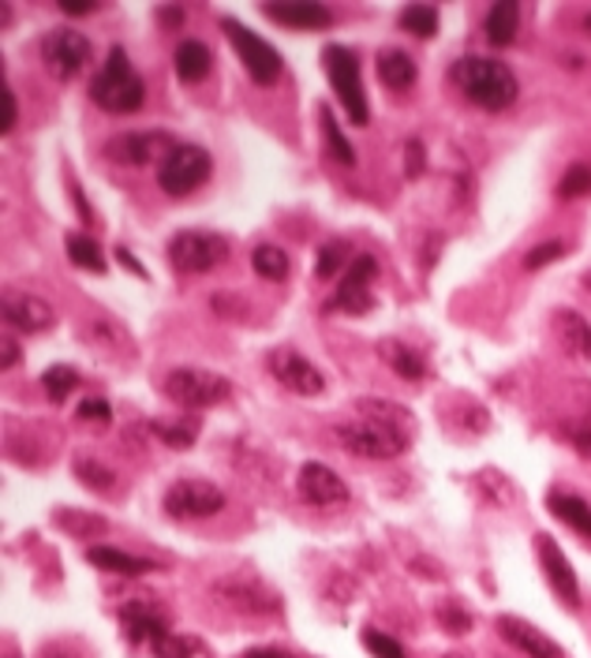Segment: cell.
Masks as SVG:
<instances>
[{
  "label": "cell",
  "mask_w": 591,
  "mask_h": 658,
  "mask_svg": "<svg viewBox=\"0 0 591 658\" xmlns=\"http://www.w3.org/2000/svg\"><path fill=\"white\" fill-rule=\"evenodd\" d=\"M401 31H409L415 38H431V34H439V12H434L431 4H409L401 12Z\"/></svg>",
  "instance_id": "cell-34"
},
{
  "label": "cell",
  "mask_w": 591,
  "mask_h": 658,
  "mask_svg": "<svg viewBox=\"0 0 591 658\" xmlns=\"http://www.w3.org/2000/svg\"><path fill=\"white\" fill-rule=\"evenodd\" d=\"M378 355H382L393 374H401V379H409V382H420L423 374H428V367H423L420 355H415L412 348H404L401 341H393V337L378 341Z\"/></svg>",
  "instance_id": "cell-25"
},
{
  "label": "cell",
  "mask_w": 591,
  "mask_h": 658,
  "mask_svg": "<svg viewBox=\"0 0 591 658\" xmlns=\"http://www.w3.org/2000/svg\"><path fill=\"white\" fill-rule=\"evenodd\" d=\"M15 363H19V348L12 344V337H4V360H0V367H4V371H12Z\"/></svg>",
  "instance_id": "cell-52"
},
{
  "label": "cell",
  "mask_w": 591,
  "mask_h": 658,
  "mask_svg": "<svg viewBox=\"0 0 591 658\" xmlns=\"http://www.w3.org/2000/svg\"><path fill=\"white\" fill-rule=\"evenodd\" d=\"M584 31H588V34H591V12H588V15H584Z\"/></svg>",
  "instance_id": "cell-55"
},
{
  "label": "cell",
  "mask_w": 591,
  "mask_h": 658,
  "mask_svg": "<svg viewBox=\"0 0 591 658\" xmlns=\"http://www.w3.org/2000/svg\"><path fill=\"white\" fill-rule=\"evenodd\" d=\"M555 326H558V337H561V344L569 348L573 355H584V360H591V326L580 318L577 311H555Z\"/></svg>",
  "instance_id": "cell-27"
},
{
  "label": "cell",
  "mask_w": 591,
  "mask_h": 658,
  "mask_svg": "<svg viewBox=\"0 0 591 658\" xmlns=\"http://www.w3.org/2000/svg\"><path fill=\"white\" fill-rule=\"evenodd\" d=\"M263 15L274 19V23L299 26V31H318V26L334 23V12H329L326 4H315V0H293V4H263Z\"/></svg>",
  "instance_id": "cell-19"
},
{
  "label": "cell",
  "mask_w": 591,
  "mask_h": 658,
  "mask_svg": "<svg viewBox=\"0 0 591 658\" xmlns=\"http://www.w3.org/2000/svg\"><path fill=\"white\" fill-rule=\"evenodd\" d=\"M547 506L561 520V524H569V528L577 531V535L591 539V506H588L584 498H577V494H566V490H550L547 494Z\"/></svg>",
  "instance_id": "cell-22"
},
{
  "label": "cell",
  "mask_w": 591,
  "mask_h": 658,
  "mask_svg": "<svg viewBox=\"0 0 591 658\" xmlns=\"http://www.w3.org/2000/svg\"><path fill=\"white\" fill-rule=\"evenodd\" d=\"M404 153H409V177H420V169H423V142H409L404 147Z\"/></svg>",
  "instance_id": "cell-49"
},
{
  "label": "cell",
  "mask_w": 591,
  "mask_h": 658,
  "mask_svg": "<svg viewBox=\"0 0 591 658\" xmlns=\"http://www.w3.org/2000/svg\"><path fill=\"white\" fill-rule=\"evenodd\" d=\"M337 269H345V244H341V240H329V244L318 247L315 274H318V280H329Z\"/></svg>",
  "instance_id": "cell-39"
},
{
  "label": "cell",
  "mask_w": 591,
  "mask_h": 658,
  "mask_svg": "<svg viewBox=\"0 0 591 658\" xmlns=\"http://www.w3.org/2000/svg\"><path fill=\"white\" fill-rule=\"evenodd\" d=\"M483 494L494 501V506H509L513 498H517V490H513V482L506 476H498V471H483V476L476 479Z\"/></svg>",
  "instance_id": "cell-40"
},
{
  "label": "cell",
  "mask_w": 591,
  "mask_h": 658,
  "mask_svg": "<svg viewBox=\"0 0 591 658\" xmlns=\"http://www.w3.org/2000/svg\"><path fill=\"white\" fill-rule=\"evenodd\" d=\"M240 658H293V655H285V651H274V647H255V651H244Z\"/></svg>",
  "instance_id": "cell-53"
},
{
  "label": "cell",
  "mask_w": 591,
  "mask_h": 658,
  "mask_svg": "<svg viewBox=\"0 0 591 658\" xmlns=\"http://www.w3.org/2000/svg\"><path fill=\"white\" fill-rule=\"evenodd\" d=\"M75 385H80V374H75V367L56 363V367H50V371L42 374V390H45V396H50L53 404H64L67 396H72Z\"/></svg>",
  "instance_id": "cell-33"
},
{
  "label": "cell",
  "mask_w": 591,
  "mask_h": 658,
  "mask_svg": "<svg viewBox=\"0 0 591 658\" xmlns=\"http://www.w3.org/2000/svg\"><path fill=\"white\" fill-rule=\"evenodd\" d=\"M15 120H19V105H15V94L12 91H8V86H4V120H0V131H12L15 128Z\"/></svg>",
  "instance_id": "cell-47"
},
{
  "label": "cell",
  "mask_w": 591,
  "mask_h": 658,
  "mask_svg": "<svg viewBox=\"0 0 591 658\" xmlns=\"http://www.w3.org/2000/svg\"><path fill=\"white\" fill-rule=\"evenodd\" d=\"M56 8H61L64 15H94V12H98V4H94V0H61Z\"/></svg>",
  "instance_id": "cell-48"
},
{
  "label": "cell",
  "mask_w": 591,
  "mask_h": 658,
  "mask_svg": "<svg viewBox=\"0 0 591 658\" xmlns=\"http://www.w3.org/2000/svg\"><path fill=\"white\" fill-rule=\"evenodd\" d=\"M91 102L102 105L105 113H135L147 102V86H143L139 72L131 67L124 45H113L105 64L98 67V75L91 79Z\"/></svg>",
  "instance_id": "cell-2"
},
{
  "label": "cell",
  "mask_w": 591,
  "mask_h": 658,
  "mask_svg": "<svg viewBox=\"0 0 591 658\" xmlns=\"http://www.w3.org/2000/svg\"><path fill=\"white\" fill-rule=\"evenodd\" d=\"M296 490L307 506H341V501H348L345 479L337 476L329 464H318V460H307L304 468H299Z\"/></svg>",
  "instance_id": "cell-14"
},
{
  "label": "cell",
  "mask_w": 591,
  "mask_h": 658,
  "mask_svg": "<svg viewBox=\"0 0 591 658\" xmlns=\"http://www.w3.org/2000/svg\"><path fill=\"white\" fill-rule=\"evenodd\" d=\"M591 191V164H569L566 177L558 180V195L561 199H580Z\"/></svg>",
  "instance_id": "cell-38"
},
{
  "label": "cell",
  "mask_w": 591,
  "mask_h": 658,
  "mask_svg": "<svg viewBox=\"0 0 591 658\" xmlns=\"http://www.w3.org/2000/svg\"><path fill=\"white\" fill-rule=\"evenodd\" d=\"M210 172H214V158L207 150L196 147V142H177L158 164V188L165 195L183 199L199 191L210 180Z\"/></svg>",
  "instance_id": "cell-5"
},
{
  "label": "cell",
  "mask_w": 591,
  "mask_h": 658,
  "mask_svg": "<svg viewBox=\"0 0 591 658\" xmlns=\"http://www.w3.org/2000/svg\"><path fill=\"white\" fill-rule=\"evenodd\" d=\"M374 277H378L374 255H356L352 263H348V269H345L341 288H356V293H367V285H371Z\"/></svg>",
  "instance_id": "cell-37"
},
{
  "label": "cell",
  "mask_w": 591,
  "mask_h": 658,
  "mask_svg": "<svg viewBox=\"0 0 591 658\" xmlns=\"http://www.w3.org/2000/svg\"><path fill=\"white\" fill-rule=\"evenodd\" d=\"M442 658H464V655H442Z\"/></svg>",
  "instance_id": "cell-56"
},
{
  "label": "cell",
  "mask_w": 591,
  "mask_h": 658,
  "mask_svg": "<svg viewBox=\"0 0 591 658\" xmlns=\"http://www.w3.org/2000/svg\"><path fill=\"white\" fill-rule=\"evenodd\" d=\"M363 647L371 651L374 658H409L404 655V647L393 640V636L386 633H374V628H363Z\"/></svg>",
  "instance_id": "cell-42"
},
{
  "label": "cell",
  "mask_w": 591,
  "mask_h": 658,
  "mask_svg": "<svg viewBox=\"0 0 591 658\" xmlns=\"http://www.w3.org/2000/svg\"><path fill=\"white\" fill-rule=\"evenodd\" d=\"M450 79L457 83V91L464 98L476 102L479 109H490V113L509 109L520 91L513 67L502 61H490V56H461V61H453V67H450Z\"/></svg>",
  "instance_id": "cell-1"
},
{
  "label": "cell",
  "mask_w": 591,
  "mask_h": 658,
  "mask_svg": "<svg viewBox=\"0 0 591 658\" xmlns=\"http://www.w3.org/2000/svg\"><path fill=\"white\" fill-rule=\"evenodd\" d=\"M91 56H94L91 38L72 31V26H61V31H50L42 38V64H45V72L61 83L75 79V75L91 64Z\"/></svg>",
  "instance_id": "cell-9"
},
{
  "label": "cell",
  "mask_w": 591,
  "mask_h": 658,
  "mask_svg": "<svg viewBox=\"0 0 591 658\" xmlns=\"http://www.w3.org/2000/svg\"><path fill=\"white\" fill-rule=\"evenodd\" d=\"M172 147H177V142L165 131H124L105 142V153L120 164H147L154 158H165Z\"/></svg>",
  "instance_id": "cell-12"
},
{
  "label": "cell",
  "mask_w": 591,
  "mask_h": 658,
  "mask_svg": "<svg viewBox=\"0 0 591 658\" xmlns=\"http://www.w3.org/2000/svg\"><path fill=\"white\" fill-rule=\"evenodd\" d=\"M334 438L345 445L352 457H367V460H390L401 457L409 449V434L401 427H390V423H378V420H348L337 423Z\"/></svg>",
  "instance_id": "cell-4"
},
{
  "label": "cell",
  "mask_w": 591,
  "mask_h": 658,
  "mask_svg": "<svg viewBox=\"0 0 591 658\" xmlns=\"http://www.w3.org/2000/svg\"><path fill=\"white\" fill-rule=\"evenodd\" d=\"M439 617H442V625L450 628L453 636H461V633H468V628H472V617L464 614V609H461L457 603H445V606L439 609Z\"/></svg>",
  "instance_id": "cell-46"
},
{
  "label": "cell",
  "mask_w": 591,
  "mask_h": 658,
  "mask_svg": "<svg viewBox=\"0 0 591 658\" xmlns=\"http://www.w3.org/2000/svg\"><path fill=\"white\" fill-rule=\"evenodd\" d=\"M561 438L573 445L577 453L591 457V420H569V423H561Z\"/></svg>",
  "instance_id": "cell-44"
},
{
  "label": "cell",
  "mask_w": 591,
  "mask_h": 658,
  "mask_svg": "<svg viewBox=\"0 0 591 658\" xmlns=\"http://www.w3.org/2000/svg\"><path fill=\"white\" fill-rule=\"evenodd\" d=\"M221 31L229 34V42H232V50H236L240 64H244V72L258 86H274L281 79V53L274 50V45L263 42V38H258L255 31H247V26L232 15L221 19Z\"/></svg>",
  "instance_id": "cell-7"
},
{
  "label": "cell",
  "mask_w": 591,
  "mask_h": 658,
  "mask_svg": "<svg viewBox=\"0 0 591 658\" xmlns=\"http://www.w3.org/2000/svg\"><path fill=\"white\" fill-rule=\"evenodd\" d=\"M356 412L363 415V420H378V423H390V427H409V408H401V404H390V401H371V396H363V401H356Z\"/></svg>",
  "instance_id": "cell-32"
},
{
  "label": "cell",
  "mask_w": 591,
  "mask_h": 658,
  "mask_svg": "<svg viewBox=\"0 0 591 658\" xmlns=\"http://www.w3.org/2000/svg\"><path fill=\"white\" fill-rule=\"evenodd\" d=\"M53 524L72 539H102L105 531H109V520L91 509H56Z\"/></svg>",
  "instance_id": "cell-23"
},
{
  "label": "cell",
  "mask_w": 591,
  "mask_h": 658,
  "mask_svg": "<svg viewBox=\"0 0 591 658\" xmlns=\"http://www.w3.org/2000/svg\"><path fill=\"white\" fill-rule=\"evenodd\" d=\"M517 26H520V4L517 0H498V4L487 12V23H483V31H487V42L490 45H513V38H517Z\"/></svg>",
  "instance_id": "cell-24"
},
{
  "label": "cell",
  "mask_w": 591,
  "mask_h": 658,
  "mask_svg": "<svg viewBox=\"0 0 591 658\" xmlns=\"http://www.w3.org/2000/svg\"><path fill=\"white\" fill-rule=\"evenodd\" d=\"M323 67H326V79L334 86V94L345 105V116L356 124V128H367L371 120V109H367V94H363V75H360V56L345 45L329 42L323 50Z\"/></svg>",
  "instance_id": "cell-3"
},
{
  "label": "cell",
  "mask_w": 591,
  "mask_h": 658,
  "mask_svg": "<svg viewBox=\"0 0 591 658\" xmlns=\"http://www.w3.org/2000/svg\"><path fill=\"white\" fill-rule=\"evenodd\" d=\"M64 251H67V258H72L75 266L91 269V274H105V255H102L98 240L83 236V232H67Z\"/></svg>",
  "instance_id": "cell-29"
},
{
  "label": "cell",
  "mask_w": 591,
  "mask_h": 658,
  "mask_svg": "<svg viewBox=\"0 0 591 658\" xmlns=\"http://www.w3.org/2000/svg\"><path fill=\"white\" fill-rule=\"evenodd\" d=\"M270 374L285 385V390H293L299 396H318L326 390V379L315 371L312 360H304L293 348H277V352H270Z\"/></svg>",
  "instance_id": "cell-11"
},
{
  "label": "cell",
  "mask_w": 591,
  "mask_h": 658,
  "mask_svg": "<svg viewBox=\"0 0 591 658\" xmlns=\"http://www.w3.org/2000/svg\"><path fill=\"white\" fill-rule=\"evenodd\" d=\"M4 322L15 329H27V333H42L56 322V311L50 299L31 296V293H15L4 299Z\"/></svg>",
  "instance_id": "cell-17"
},
{
  "label": "cell",
  "mask_w": 591,
  "mask_h": 658,
  "mask_svg": "<svg viewBox=\"0 0 591 658\" xmlns=\"http://www.w3.org/2000/svg\"><path fill=\"white\" fill-rule=\"evenodd\" d=\"M120 625H124V636H128L131 644H158L161 636H169V622L161 617V609L150 603V598H135L120 609Z\"/></svg>",
  "instance_id": "cell-16"
},
{
  "label": "cell",
  "mask_w": 591,
  "mask_h": 658,
  "mask_svg": "<svg viewBox=\"0 0 591 658\" xmlns=\"http://www.w3.org/2000/svg\"><path fill=\"white\" fill-rule=\"evenodd\" d=\"M378 79L390 86V91H409L415 83V61L404 50L378 53Z\"/></svg>",
  "instance_id": "cell-26"
},
{
  "label": "cell",
  "mask_w": 591,
  "mask_h": 658,
  "mask_svg": "<svg viewBox=\"0 0 591 658\" xmlns=\"http://www.w3.org/2000/svg\"><path fill=\"white\" fill-rule=\"evenodd\" d=\"M251 266L263 280H285L288 277V255L274 244H258L251 251Z\"/></svg>",
  "instance_id": "cell-30"
},
{
  "label": "cell",
  "mask_w": 591,
  "mask_h": 658,
  "mask_svg": "<svg viewBox=\"0 0 591 658\" xmlns=\"http://www.w3.org/2000/svg\"><path fill=\"white\" fill-rule=\"evenodd\" d=\"M86 561L105 569V573H116V576H147V573L158 569L154 561L131 558V554H124V550H116V546H91V550H86Z\"/></svg>",
  "instance_id": "cell-21"
},
{
  "label": "cell",
  "mask_w": 591,
  "mask_h": 658,
  "mask_svg": "<svg viewBox=\"0 0 591 658\" xmlns=\"http://www.w3.org/2000/svg\"><path fill=\"white\" fill-rule=\"evenodd\" d=\"M214 595H218V603H225L232 609H244V614H274L277 609V598L263 592L258 580H251V576L221 580V584H214Z\"/></svg>",
  "instance_id": "cell-15"
},
{
  "label": "cell",
  "mask_w": 591,
  "mask_h": 658,
  "mask_svg": "<svg viewBox=\"0 0 591 658\" xmlns=\"http://www.w3.org/2000/svg\"><path fill=\"white\" fill-rule=\"evenodd\" d=\"M165 396H169L172 404H180V408L199 412V408H214V404L229 401L232 382L221 379V374H214V371L180 367V371L165 374Z\"/></svg>",
  "instance_id": "cell-6"
},
{
  "label": "cell",
  "mask_w": 591,
  "mask_h": 658,
  "mask_svg": "<svg viewBox=\"0 0 591 658\" xmlns=\"http://www.w3.org/2000/svg\"><path fill=\"white\" fill-rule=\"evenodd\" d=\"M566 251H569V247L561 244V240H542V244H536V247H531L528 255H525V266H528V269H542L547 263H558V258L566 255Z\"/></svg>",
  "instance_id": "cell-43"
},
{
  "label": "cell",
  "mask_w": 591,
  "mask_h": 658,
  "mask_svg": "<svg viewBox=\"0 0 591 658\" xmlns=\"http://www.w3.org/2000/svg\"><path fill=\"white\" fill-rule=\"evenodd\" d=\"M498 633L506 644L525 651V658H561V647L550 640V636H542L536 625L520 622V617H509V614L498 617Z\"/></svg>",
  "instance_id": "cell-18"
},
{
  "label": "cell",
  "mask_w": 591,
  "mask_h": 658,
  "mask_svg": "<svg viewBox=\"0 0 591 658\" xmlns=\"http://www.w3.org/2000/svg\"><path fill=\"white\" fill-rule=\"evenodd\" d=\"M536 554H539V565H542V576H547V584L555 587V595H558L569 609L580 606L577 573H573V565H569V558L561 554V546H558L550 535H536Z\"/></svg>",
  "instance_id": "cell-13"
},
{
  "label": "cell",
  "mask_w": 591,
  "mask_h": 658,
  "mask_svg": "<svg viewBox=\"0 0 591 658\" xmlns=\"http://www.w3.org/2000/svg\"><path fill=\"white\" fill-rule=\"evenodd\" d=\"M196 651H199V644L188 640V636H177V633L161 636V640L154 644V655L158 658H196Z\"/></svg>",
  "instance_id": "cell-41"
},
{
  "label": "cell",
  "mask_w": 591,
  "mask_h": 658,
  "mask_svg": "<svg viewBox=\"0 0 591 658\" xmlns=\"http://www.w3.org/2000/svg\"><path fill=\"white\" fill-rule=\"evenodd\" d=\"M158 23H165V26H180L183 23V8H177V4H169V8H158Z\"/></svg>",
  "instance_id": "cell-50"
},
{
  "label": "cell",
  "mask_w": 591,
  "mask_h": 658,
  "mask_svg": "<svg viewBox=\"0 0 591 658\" xmlns=\"http://www.w3.org/2000/svg\"><path fill=\"white\" fill-rule=\"evenodd\" d=\"M116 258H120V263H124V266H128V269H131V274H139V277H147V269H143V263H139V258H131V251H128V247H116Z\"/></svg>",
  "instance_id": "cell-51"
},
{
  "label": "cell",
  "mask_w": 591,
  "mask_h": 658,
  "mask_svg": "<svg viewBox=\"0 0 591 658\" xmlns=\"http://www.w3.org/2000/svg\"><path fill=\"white\" fill-rule=\"evenodd\" d=\"M75 415H80L83 423H109L113 408H109V401H102V396H86L80 408H75Z\"/></svg>",
  "instance_id": "cell-45"
},
{
  "label": "cell",
  "mask_w": 591,
  "mask_h": 658,
  "mask_svg": "<svg viewBox=\"0 0 591 658\" xmlns=\"http://www.w3.org/2000/svg\"><path fill=\"white\" fill-rule=\"evenodd\" d=\"M72 471H75V479H80L83 487H86V490H94V494H109V490L116 487L113 468H105L102 460L80 457V460H72Z\"/></svg>",
  "instance_id": "cell-31"
},
{
  "label": "cell",
  "mask_w": 591,
  "mask_h": 658,
  "mask_svg": "<svg viewBox=\"0 0 591 658\" xmlns=\"http://www.w3.org/2000/svg\"><path fill=\"white\" fill-rule=\"evenodd\" d=\"M42 658H72V655H67L61 644H53V647H45V651H42Z\"/></svg>",
  "instance_id": "cell-54"
},
{
  "label": "cell",
  "mask_w": 591,
  "mask_h": 658,
  "mask_svg": "<svg viewBox=\"0 0 591 658\" xmlns=\"http://www.w3.org/2000/svg\"><path fill=\"white\" fill-rule=\"evenodd\" d=\"M210 64H214V53L199 38H183L177 53H172V67H177L180 83H202L210 75Z\"/></svg>",
  "instance_id": "cell-20"
},
{
  "label": "cell",
  "mask_w": 591,
  "mask_h": 658,
  "mask_svg": "<svg viewBox=\"0 0 591 658\" xmlns=\"http://www.w3.org/2000/svg\"><path fill=\"white\" fill-rule=\"evenodd\" d=\"M150 431L158 434L165 445H172V449H188L191 442L199 438V423H165V420H154Z\"/></svg>",
  "instance_id": "cell-35"
},
{
  "label": "cell",
  "mask_w": 591,
  "mask_h": 658,
  "mask_svg": "<svg viewBox=\"0 0 591 658\" xmlns=\"http://www.w3.org/2000/svg\"><path fill=\"white\" fill-rule=\"evenodd\" d=\"M374 307V299H371V288L367 293H356V288H337L334 299L326 304V311L334 315V311H345V315H367Z\"/></svg>",
  "instance_id": "cell-36"
},
{
  "label": "cell",
  "mask_w": 591,
  "mask_h": 658,
  "mask_svg": "<svg viewBox=\"0 0 591 658\" xmlns=\"http://www.w3.org/2000/svg\"><path fill=\"white\" fill-rule=\"evenodd\" d=\"M161 509L172 520H207L225 509V494L207 479H177L165 490Z\"/></svg>",
  "instance_id": "cell-8"
},
{
  "label": "cell",
  "mask_w": 591,
  "mask_h": 658,
  "mask_svg": "<svg viewBox=\"0 0 591 658\" xmlns=\"http://www.w3.org/2000/svg\"><path fill=\"white\" fill-rule=\"evenodd\" d=\"M318 128H323V142H326L329 158H334L337 164H356L352 142L345 139L341 124H337V116H334V109H329V105H318Z\"/></svg>",
  "instance_id": "cell-28"
},
{
  "label": "cell",
  "mask_w": 591,
  "mask_h": 658,
  "mask_svg": "<svg viewBox=\"0 0 591 658\" xmlns=\"http://www.w3.org/2000/svg\"><path fill=\"white\" fill-rule=\"evenodd\" d=\"M169 258L183 274H207V269H214L218 263L229 258V240L218 236V232H196V229L177 232L169 244Z\"/></svg>",
  "instance_id": "cell-10"
},
{
  "label": "cell",
  "mask_w": 591,
  "mask_h": 658,
  "mask_svg": "<svg viewBox=\"0 0 591 658\" xmlns=\"http://www.w3.org/2000/svg\"><path fill=\"white\" fill-rule=\"evenodd\" d=\"M588 285H591V280H588Z\"/></svg>",
  "instance_id": "cell-57"
}]
</instances>
